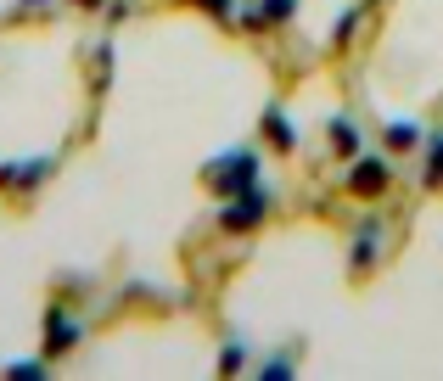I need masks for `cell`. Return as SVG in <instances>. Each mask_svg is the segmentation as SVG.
<instances>
[{"label":"cell","instance_id":"1","mask_svg":"<svg viewBox=\"0 0 443 381\" xmlns=\"http://www.w3.org/2000/svg\"><path fill=\"white\" fill-rule=\"evenodd\" d=\"M381 180H387V174H381V163H359V168H354V191H376Z\"/></svg>","mask_w":443,"mask_h":381},{"label":"cell","instance_id":"2","mask_svg":"<svg viewBox=\"0 0 443 381\" xmlns=\"http://www.w3.org/2000/svg\"><path fill=\"white\" fill-rule=\"evenodd\" d=\"M253 219H258V197H253V202H241V208H230V213H224V225H253Z\"/></svg>","mask_w":443,"mask_h":381},{"label":"cell","instance_id":"3","mask_svg":"<svg viewBox=\"0 0 443 381\" xmlns=\"http://www.w3.org/2000/svg\"><path fill=\"white\" fill-rule=\"evenodd\" d=\"M387 135H393V146H410V141H421V129H415V124H393Z\"/></svg>","mask_w":443,"mask_h":381},{"label":"cell","instance_id":"4","mask_svg":"<svg viewBox=\"0 0 443 381\" xmlns=\"http://www.w3.org/2000/svg\"><path fill=\"white\" fill-rule=\"evenodd\" d=\"M264 11H270V17H287V11H292V0H264Z\"/></svg>","mask_w":443,"mask_h":381},{"label":"cell","instance_id":"5","mask_svg":"<svg viewBox=\"0 0 443 381\" xmlns=\"http://www.w3.org/2000/svg\"><path fill=\"white\" fill-rule=\"evenodd\" d=\"M427 180H432V185L443 180V141H438V157H432V174H427Z\"/></svg>","mask_w":443,"mask_h":381}]
</instances>
